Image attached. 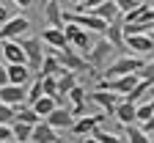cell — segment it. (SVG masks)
I'll return each instance as SVG.
<instances>
[{
    "label": "cell",
    "mask_w": 154,
    "mask_h": 143,
    "mask_svg": "<svg viewBox=\"0 0 154 143\" xmlns=\"http://www.w3.org/2000/svg\"><path fill=\"white\" fill-rule=\"evenodd\" d=\"M105 42H107L116 52H124V55H127V47H124V33H121V25H119V22L107 25V30H105Z\"/></svg>",
    "instance_id": "cell-15"
},
{
    "label": "cell",
    "mask_w": 154,
    "mask_h": 143,
    "mask_svg": "<svg viewBox=\"0 0 154 143\" xmlns=\"http://www.w3.org/2000/svg\"><path fill=\"white\" fill-rule=\"evenodd\" d=\"M124 47H129L132 58H143V61H146V55L154 52L151 36H129V39H124Z\"/></svg>",
    "instance_id": "cell-6"
},
{
    "label": "cell",
    "mask_w": 154,
    "mask_h": 143,
    "mask_svg": "<svg viewBox=\"0 0 154 143\" xmlns=\"http://www.w3.org/2000/svg\"><path fill=\"white\" fill-rule=\"evenodd\" d=\"M30 132H33V127L11 124V138H14V143H30Z\"/></svg>",
    "instance_id": "cell-22"
},
{
    "label": "cell",
    "mask_w": 154,
    "mask_h": 143,
    "mask_svg": "<svg viewBox=\"0 0 154 143\" xmlns=\"http://www.w3.org/2000/svg\"><path fill=\"white\" fill-rule=\"evenodd\" d=\"M17 44L22 47V52H25V61H28L25 66L38 74V66H42V61H44L42 39H38V36H22V39H17Z\"/></svg>",
    "instance_id": "cell-4"
},
{
    "label": "cell",
    "mask_w": 154,
    "mask_h": 143,
    "mask_svg": "<svg viewBox=\"0 0 154 143\" xmlns=\"http://www.w3.org/2000/svg\"><path fill=\"white\" fill-rule=\"evenodd\" d=\"M102 121H105V116H102V113L80 116V118H74L72 132H74V135H94V129H99V127H102Z\"/></svg>",
    "instance_id": "cell-7"
},
{
    "label": "cell",
    "mask_w": 154,
    "mask_h": 143,
    "mask_svg": "<svg viewBox=\"0 0 154 143\" xmlns=\"http://www.w3.org/2000/svg\"><path fill=\"white\" fill-rule=\"evenodd\" d=\"M91 99H94V105L102 110V116H113L116 105L121 102V96H116V94H107V91H94V94H91Z\"/></svg>",
    "instance_id": "cell-11"
},
{
    "label": "cell",
    "mask_w": 154,
    "mask_h": 143,
    "mask_svg": "<svg viewBox=\"0 0 154 143\" xmlns=\"http://www.w3.org/2000/svg\"><path fill=\"white\" fill-rule=\"evenodd\" d=\"M58 80V96H69V91L74 88V85H80V80H77V74H72V72H63L61 77H55ZM58 102V99H55Z\"/></svg>",
    "instance_id": "cell-19"
},
{
    "label": "cell",
    "mask_w": 154,
    "mask_h": 143,
    "mask_svg": "<svg viewBox=\"0 0 154 143\" xmlns=\"http://www.w3.org/2000/svg\"><path fill=\"white\" fill-rule=\"evenodd\" d=\"M113 47L105 42V39H99V42H94V47H91V52H88V58H85V64L91 66V72L99 77L107 66H110V58H113Z\"/></svg>",
    "instance_id": "cell-3"
},
{
    "label": "cell",
    "mask_w": 154,
    "mask_h": 143,
    "mask_svg": "<svg viewBox=\"0 0 154 143\" xmlns=\"http://www.w3.org/2000/svg\"><path fill=\"white\" fill-rule=\"evenodd\" d=\"M42 44H47L52 52H61V50H66V47H69V44H66L63 30H52V28H47V30L42 33Z\"/></svg>",
    "instance_id": "cell-14"
},
{
    "label": "cell",
    "mask_w": 154,
    "mask_h": 143,
    "mask_svg": "<svg viewBox=\"0 0 154 143\" xmlns=\"http://www.w3.org/2000/svg\"><path fill=\"white\" fill-rule=\"evenodd\" d=\"M124 129H127V140H124V143H151V138L143 135L140 127H135V124H132V127H124Z\"/></svg>",
    "instance_id": "cell-23"
},
{
    "label": "cell",
    "mask_w": 154,
    "mask_h": 143,
    "mask_svg": "<svg viewBox=\"0 0 154 143\" xmlns=\"http://www.w3.org/2000/svg\"><path fill=\"white\" fill-rule=\"evenodd\" d=\"M151 42H154V33H151Z\"/></svg>",
    "instance_id": "cell-36"
},
{
    "label": "cell",
    "mask_w": 154,
    "mask_h": 143,
    "mask_svg": "<svg viewBox=\"0 0 154 143\" xmlns=\"http://www.w3.org/2000/svg\"><path fill=\"white\" fill-rule=\"evenodd\" d=\"M3 58H6V66H25V52L17 42H3Z\"/></svg>",
    "instance_id": "cell-12"
},
{
    "label": "cell",
    "mask_w": 154,
    "mask_h": 143,
    "mask_svg": "<svg viewBox=\"0 0 154 143\" xmlns=\"http://www.w3.org/2000/svg\"><path fill=\"white\" fill-rule=\"evenodd\" d=\"M91 14H94L96 19H102L105 25H113L116 19L121 17V14H119V6H116V0H99V6H96Z\"/></svg>",
    "instance_id": "cell-9"
},
{
    "label": "cell",
    "mask_w": 154,
    "mask_h": 143,
    "mask_svg": "<svg viewBox=\"0 0 154 143\" xmlns=\"http://www.w3.org/2000/svg\"><path fill=\"white\" fill-rule=\"evenodd\" d=\"M38 83H42V94H44V96L58 99V80H55V77H42Z\"/></svg>",
    "instance_id": "cell-24"
},
{
    "label": "cell",
    "mask_w": 154,
    "mask_h": 143,
    "mask_svg": "<svg viewBox=\"0 0 154 143\" xmlns=\"http://www.w3.org/2000/svg\"><path fill=\"white\" fill-rule=\"evenodd\" d=\"M44 6V19L50 22L52 30H63V6H61V0H47Z\"/></svg>",
    "instance_id": "cell-8"
},
{
    "label": "cell",
    "mask_w": 154,
    "mask_h": 143,
    "mask_svg": "<svg viewBox=\"0 0 154 143\" xmlns=\"http://www.w3.org/2000/svg\"><path fill=\"white\" fill-rule=\"evenodd\" d=\"M83 143H96V140H94V138H85V140H83Z\"/></svg>",
    "instance_id": "cell-34"
},
{
    "label": "cell",
    "mask_w": 154,
    "mask_h": 143,
    "mask_svg": "<svg viewBox=\"0 0 154 143\" xmlns=\"http://www.w3.org/2000/svg\"><path fill=\"white\" fill-rule=\"evenodd\" d=\"M135 77H138V80H143V83H149V85L154 88V61H146V64H143V69L135 74Z\"/></svg>",
    "instance_id": "cell-27"
},
{
    "label": "cell",
    "mask_w": 154,
    "mask_h": 143,
    "mask_svg": "<svg viewBox=\"0 0 154 143\" xmlns=\"http://www.w3.org/2000/svg\"><path fill=\"white\" fill-rule=\"evenodd\" d=\"M154 116V96H149L143 105H135V124H146Z\"/></svg>",
    "instance_id": "cell-20"
},
{
    "label": "cell",
    "mask_w": 154,
    "mask_h": 143,
    "mask_svg": "<svg viewBox=\"0 0 154 143\" xmlns=\"http://www.w3.org/2000/svg\"><path fill=\"white\" fill-rule=\"evenodd\" d=\"M151 14H154V3H151Z\"/></svg>",
    "instance_id": "cell-35"
},
{
    "label": "cell",
    "mask_w": 154,
    "mask_h": 143,
    "mask_svg": "<svg viewBox=\"0 0 154 143\" xmlns=\"http://www.w3.org/2000/svg\"><path fill=\"white\" fill-rule=\"evenodd\" d=\"M44 124L47 127H52L55 132L58 129H72V124H74V118H72V113L69 110H63V107H55L47 118H44Z\"/></svg>",
    "instance_id": "cell-10"
},
{
    "label": "cell",
    "mask_w": 154,
    "mask_h": 143,
    "mask_svg": "<svg viewBox=\"0 0 154 143\" xmlns=\"http://www.w3.org/2000/svg\"><path fill=\"white\" fill-rule=\"evenodd\" d=\"M113 116L119 118L121 127H132V124H135V105H132V102H127V99H121L119 105H116Z\"/></svg>",
    "instance_id": "cell-16"
},
{
    "label": "cell",
    "mask_w": 154,
    "mask_h": 143,
    "mask_svg": "<svg viewBox=\"0 0 154 143\" xmlns=\"http://www.w3.org/2000/svg\"><path fill=\"white\" fill-rule=\"evenodd\" d=\"M138 3H140V0H116L119 14H129V11H135V8H138Z\"/></svg>",
    "instance_id": "cell-29"
},
{
    "label": "cell",
    "mask_w": 154,
    "mask_h": 143,
    "mask_svg": "<svg viewBox=\"0 0 154 143\" xmlns=\"http://www.w3.org/2000/svg\"><path fill=\"white\" fill-rule=\"evenodd\" d=\"M30 143H61V140H58V132L52 127H47L44 121H38L33 127V132H30Z\"/></svg>",
    "instance_id": "cell-13"
},
{
    "label": "cell",
    "mask_w": 154,
    "mask_h": 143,
    "mask_svg": "<svg viewBox=\"0 0 154 143\" xmlns=\"http://www.w3.org/2000/svg\"><path fill=\"white\" fill-rule=\"evenodd\" d=\"M11 6L14 3H0V25H6L11 19Z\"/></svg>",
    "instance_id": "cell-30"
},
{
    "label": "cell",
    "mask_w": 154,
    "mask_h": 143,
    "mask_svg": "<svg viewBox=\"0 0 154 143\" xmlns=\"http://www.w3.org/2000/svg\"><path fill=\"white\" fill-rule=\"evenodd\" d=\"M96 143H124V138L121 135H113V132H105L102 127L99 129H94V135H91Z\"/></svg>",
    "instance_id": "cell-25"
},
{
    "label": "cell",
    "mask_w": 154,
    "mask_h": 143,
    "mask_svg": "<svg viewBox=\"0 0 154 143\" xmlns=\"http://www.w3.org/2000/svg\"><path fill=\"white\" fill-rule=\"evenodd\" d=\"M11 121H14V107L0 105V127H11Z\"/></svg>",
    "instance_id": "cell-28"
},
{
    "label": "cell",
    "mask_w": 154,
    "mask_h": 143,
    "mask_svg": "<svg viewBox=\"0 0 154 143\" xmlns=\"http://www.w3.org/2000/svg\"><path fill=\"white\" fill-rule=\"evenodd\" d=\"M140 132H143V135H154V116L146 121V124H140Z\"/></svg>",
    "instance_id": "cell-31"
},
{
    "label": "cell",
    "mask_w": 154,
    "mask_h": 143,
    "mask_svg": "<svg viewBox=\"0 0 154 143\" xmlns=\"http://www.w3.org/2000/svg\"><path fill=\"white\" fill-rule=\"evenodd\" d=\"M146 61L143 58H132V55H121V58H116L110 61V66L99 74V80H116V77H127V74H138L143 69Z\"/></svg>",
    "instance_id": "cell-1"
},
{
    "label": "cell",
    "mask_w": 154,
    "mask_h": 143,
    "mask_svg": "<svg viewBox=\"0 0 154 143\" xmlns=\"http://www.w3.org/2000/svg\"><path fill=\"white\" fill-rule=\"evenodd\" d=\"M63 36H66V44L80 55V58H88V52H91V47H94L91 33L80 30L77 25H72V22H63Z\"/></svg>",
    "instance_id": "cell-2"
},
{
    "label": "cell",
    "mask_w": 154,
    "mask_h": 143,
    "mask_svg": "<svg viewBox=\"0 0 154 143\" xmlns=\"http://www.w3.org/2000/svg\"><path fill=\"white\" fill-rule=\"evenodd\" d=\"M146 91H151V85L149 83H143V80H138V85H135L132 91H129V96H124L127 102H132V105H138V99L140 96H146Z\"/></svg>",
    "instance_id": "cell-26"
},
{
    "label": "cell",
    "mask_w": 154,
    "mask_h": 143,
    "mask_svg": "<svg viewBox=\"0 0 154 143\" xmlns=\"http://www.w3.org/2000/svg\"><path fill=\"white\" fill-rule=\"evenodd\" d=\"M17 6L19 8H30V6H36V0H17Z\"/></svg>",
    "instance_id": "cell-33"
},
{
    "label": "cell",
    "mask_w": 154,
    "mask_h": 143,
    "mask_svg": "<svg viewBox=\"0 0 154 143\" xmlns=\"http://www.w3.org/2000/svg\"><path fill=\"white\" fill-rule=\"evenodd\" d=\"M30 30V19L28 17H11L8 22L0 28V42H17Z\"/></svg>",
    "instance_id": "cell-5"
},
{
    "label": "cell",
    "mask_w": 154,
    "mask_h": 143,
    "mask_svg": "<svg viewBox=\"0 0 154 143\" xmlns=\"http://www.w3.org/2000/svg\"><path fill=\"white\" fill-rule=\"evenodd\" d=\"M8 85V77H6V66H0V88Z\"/></svg>",
    "instance_id": "cell-32"
},
{
    "label": "cell",
    "mask_w": 154,
    "mask_h": 143,
    "mask_svg": "<svg viewBox=\"0 0 154 143\" xmlns=\"http://www.w3.org/2000/svg\"><path fill=\"white\" fill-rule=\"evenodd\" d=\"M30 69L28 66H6V77H8V85H28L30 80Z\"/></svg>",
    "instance_id": "cell-17"
},
{
    "label": "cell",
    "mask_w": 154,
    "mask_h": 143,
    "mask_svg": "<svg viewBox=\"0 0 154 143\" xmlns=\"http://www.w3.org/2000/svg\"><path fill=\"white\" fill-rule=\"evenodd\" d=\"M11 124L36 127V124H38V116L33 113V107H28V105H19V107H14V121H11Z\"/></svg>",
    "instance_id": "cell-18"
},
{
    "label": "cell",
    "mask_w": 154,
    "mask_h": 143,
    "mask_svg": "<svg viewBox=\"0 0 154 143\" xmlns=\"http://www.w3.org/2000/svg\"><path fill=\"white\" fill-rule=\"evenodd\" d=\"M55 107H58V102H55V99H50V96H42V99H38L36 105H33V113L38 116V121H42V118H47V116H50Z\"/></svg>",
    "instance_id": "cell-21"
}]
</instances>
